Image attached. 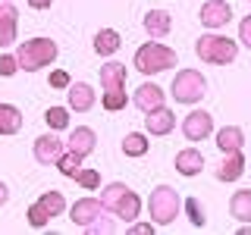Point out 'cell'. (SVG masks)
<instances>
[{"label": "cell", "mask_w": 251, "mask_h": 235, "mask_svg": "<svg viewBox=\"0 0 251 235\" xmlns=\"http://www.w3.org/2000/svg\"><path fill=\"white\" fill-rule=\"evenodd\" d=\"M66 107L75 110V113H88L94 107V88L88 82H69L66 88Z\"/></svg>", "instance_id": "9c48e42d"}, {"label": "cell", "mask_w": 251, "mask_h": 235, "mask_svg": "<svg viewBox=\"0 0 251 235\" xmlns=\"http://www.w3.org/2000/svg\"><path fill=\"white\" fill-rule=\"evenodd\" d=\"M16 60H19V69L38 72V69L50 66V63L57 60V41H50V38H31V41H22L19 50H16Z\"/></svg>", "instance_id": "6da1fadb"}, {"label": "cell", "mask_w": 251, "mask_h": 235, "mask_svg": "<svg viewBox=\"0 0 251 235\" xmlns=\"http://www.w3.org/2000/svg\"><path fill=\"white\" fill-rule=\"evenodd\" d=\"M201 25H207V28H223L226 22L232 19V10H229V3L226 0H207V3L201 6Z\"/></svg>", "instance_id": "30bf717a"}, {"label": "cell", "mask_w": 251, "mask_h": 235, "mask_svg": "<svg viewBox=\"0 0 251 235\" xmlns=\"http://www.w3.org/2000/svg\"><path fill=\"white\" fill-rule=\"evenodd\" d=\"M182 207H185V213H188V219H192V226H195V229H201V226L207 223V216H204V207L198 204V198H188V201H182Z\"/></svg>", "instance_id": "f1b7e54d"}, {"label": "cell", "mask_w": 251, "mask_h": 235, "mask_svg": "<svg viewBox=\"0 0 251 235\" xmlns=\"http://www.w3.org/2000/svg\"><path fill=\"white\" fill-rule=\"evenodd\" d=\"M148 147H151V141L141 135V132H129V135L123 138V154L126 157H145Z\"/></svg>", "instance_id": "d4e9b609"}, {"label": "cell", "mask_w": 251, "mask_h": 235, "mask_svg": "<svg viewBox=\"0 0 251 235\" xmlns=\"http://www.w3.org/2000/svg\"><path fill=\"white\" fill-rule=\"evenodd\" d=\"M210 132H214V116L204 113V110H192L182 119V135L188 141H204L210 138Z\"/></svg>", "instance_id": "52a82bcc"}, {"label": "cell", "mask_w": 251, "mask_h": 235, "mask_svg": "<svg viewBox=\"0 0 251 235\" xmlns=\"http://www.w3.org/2000/svg\"><path fill=\"white\" fill-rule=\"evenodd\" d=\"M242 144H245V132H242L239 125H223V129L217 132V147H220L223 154L242 151Z\"/></svg>", "instance_id": "ffe728a7"}, {"label": "cell", "mask_w": 251, "mask_h": 235, "mask_svg": "<svg viewBox=\"0 0 251 235\" xmlns=\"http://www.w3.org/2000/svg\"><path fill=\"white\" fill-rule=\"evenodd\" d=\"M63 210H66V201H63L60 191H44L41 198L28 207V226H35V229H44L47 223H50L53 216H60Z\"/></svg>", "instance_id": "8992f818"}, {"label": "cell", "mask_w": 251, "mask_h": 235, "mask_svg": "<svg viewBox=\"0 0 251 235\" xmlns=\"http://www.w3.org/2000/svg\"><path fill=\"white\" fill-rule=\"evenodd\" d=\"M170 94L176 97V104H198L204 94H207V82H204V75L198 69H182V72H176V78H173Z\"/></svg>", "instance_id": "5b68a950"}, {"label": "cell", "mask_w": 251, "mask_h": 235, "mask_svg": "<svg viewBox=\"0 0 251 235\" xmlns=\"http://www.w3.org/2000/svg\"><path fill=\"white\" fill-rule=\"evenodd\" d=\"M120 31H113V28H100L98 35H94V53L98 57H110V53H116L120 50Z\"/></svg>", "instance_id": "44dd1931"}, {"label": "cell", "mask_w": 251, "mask_h": 235, "mask_svg": "<svg viewBox=\"0 0 251 235\" xmlns=\"http://www.w3.org/2000/svg\"><path fill=\"white\" fill-rule=\"evenodd\" d=\"M100 104H104V110H110V113H116V110L126 107V91H104V97H100Z\"/></svg>", "instance_id": "f546056e"}, {"label": "cell", "mask_w": 251, "mask_h": 235, "mask_svg": "<svg viewBox=\"0 0 251 235\" xmlns=\"http://www.w3.org/2000/svg\"><path fill=\"white\" fill-rule=\"evenodd\" d=\"M6 201H10V188H6L3 182H0V207H3Z\"/></svg>", "instance_id": "8d00e7d4"}, {"label": "cell", "mask_w": 251, "mask_h": 235, "mask_svg": "<svg viewBox=\"0 0 251 235\" xmlns=\"http://www.w3.org/2000/svg\"><path fill=\"white\" fill-rule=\"evenodd\" d=\"M50 88H69V72L53 69V72H50Z\"/></svg>", "instance_id": "836d02e7"}, {"label": "cell", "mask_w": 251, "mask_h": 235, "mask_svg": "<svg viewBox=\"0 0 251 235\" xmlns=\"http://www.w3.org/2000/svg\"><path fill=\"white\" fill-rule=\"evenodd\" d=\"M25 3L31 6V10H47V6H50L53 0H25Z\"/></svg>", "instance_id": "d590c367"}, {"label": "cell", "mask_w": 251, "mask_h": 235, "mask_svg": "<svg viewBox=\"0 0 251 235\" xmlns=\"http://www.w3.org/2000/svg\"><path fill=\"white\" fill-rule=\"evenodd\" d=\"M204 169V154L195 151V147H185V151L176 154V172H182V176H198Z\"/></svg>", "instance_id": "d6986e66"}, {"label": "cell", "mask_w": 251, "mask_h": 235, "mask_svg": "<svg viewBox=\"0 0 251 235\" xmlns=\"http://www.w3.org/2000/svg\"><path fill=\"white\" fill-rule=\"evenodd\" d=\"M94 147H98V135H94V129H88V125H78V129H73V135H69V151L88 157Z\"/></svg>", "instance_id": "e0dca14e"}, {"label": "cell", "mask_w": 251, "mask_h": 235, "mask_svg": "<svg viewBox=\"0 0 251 235\" xmlns=\"http://www.w3.org/2000/svg\"><path fill=\"white\" fill-rule=\"evenodd\" d=\"M75 182L82 185V188H88V191H94V188L100 185V172H98V169H78Z\"/></svg>", "instance_id": "4dcf8cb0"}, {"label": "cell", "mask_w": 251, "mask_h": 235, "mask_svg": "<svg viewBox=\"0 0 251 235\" xmlns=\"http://www.w3.org/2000/svg\"><path fill=\"white\" fill-rule=\"evenodd\" d=\"M145 129L151 132V135H170V132L176 129V113L167 110V107H157L145 116Z\"/></svg>", "instance_id": "7c38bea8"}, {"label": "cell", "mask_w": 251, "mask_h": 235, "mask_svg": "<svg viewBox=\"0 0 251 235\" xmlns=\"http://www.w3.org/2000/svg\"><path fill=\"white\" fill-rule=\"evenodd\" d=\"M138 210H141V201H138V194L132 191H126L123 198H120V204L113 207V213L120 216V219H126V223H135V216H138Z\"/></svg>", "instance_id": "603a6c76"}, {"label": "cell", "mask_w": 251, "mask_h": 235, "mask_svg": "<svg viewBox=\"0 0 251 235\" xmlns=\"http://www.w3.org/2000/svg\"><path fill=\"white\" fill-rule=\"evenodd\" d=\"M148 210H151V223H154V226H170L173 219L179 216V210H182V198H179L176 188L157 185L154 191H151Z\"/></svg>", "instance_id": "3957f363"}, {"label": "cell", "mask_w": 251, "mask_h": 235, "mask_svg": "<svg viewBox=\"0 0 251 235\" xmlns=\"http://www.w3.org/2000/svg\"><path fill=\"white\" fill-rule=\"evenodd\" d=\"M170 28H173V16L167 10H151L145 16V31L151 38H167Z\"/></svg>", "instance_id": "ac0fdd59"}, {"label": "cell", "mask_w": 251, "mask_h": 235, "mask_svg": "<svg viewBox=\"0 0 251 235\" xmlns=\"http://www.w3.org/2000/svg\"><path fill=\"white\" fill-rule=\"evenodd\" d=\"M229 210L239 223H251V188H242V191L232 194L229 201Z\"/></svg>", "instance_id": "cb8c5ba5"}, {"label": "cell", "mask_w": 251, "mask_h": 235, "mask_svg": "<svg viewBox=\"0 0 251 235\" xmlns=\"http://www.w3.org/2000/svg\"><path fill=\"white\" fill-rule=\"evenodd\" d=\"M44 122L50 125L53 132H57V129H66V125H69V107H50L44 113Z\"/></svg>", "instance_id": "83f0119b"}, {"label": "cell", "mask_w": 251, "mask_h": 235, "mask_svg": "<svg viewBox=\"0 0 251 235\" xmlns=\"http://www.w3.org/2000/svg\"><path fill=\"white\" fill-rule=\"evenodd\" d=\"M135 107L141 110V113H151V110L163 107V88H160V85H154V82H145L135 91Z\"/></svg>", "instance_id": "5bb4252c"}, {"label": "cell", "mask_w": 251, "mask_h": 235, "mask_svg": "<svg viewBox=\"0 0 251 235\" xmlns=\"http://www.w3.org/2000/svg\"><path fill=\"white\" fill-rule=\"evenodd\" d=\"M170 66H176V50H170L167 44H157L148 41L135 50V69L141 75H157V72H167Z\"/></svg>", "instance_id": "7a4b0ae2"}, {"label": "cell", "mask_w": 251, "mask_h": 235, "mask_svg": "<svg viewBox=\"0 0 251 235\" xmlns=\"http://www.w3.org/2000/svg\"><path fill=\"white\" fill-rule=\"evenodd\" d=\"M22 129V113L13 104H0V135H16Z\"/></svg>", "instance_id": "7402d4cb"}, {"label": "cell", "mask_w": 251, "mask_h": 235, "mask_svg": "<svg viewBox=\"0 0 251 235\" xmlns=\"http://www.w3.org/2000/svg\"><path fill=\"white\" fill-rule=\"evenodd\" d=\"M16 25H19V13L13 3L0 0V47H10L16 41Z\"/></svg>", "instance_id": "4fadbf2b"}, {"label": "cell", "mask_w": 251, "mask_h": 235, "mask_svg": "<svg viewBox=\"0 0 251 235\" xmlns=\"http://www.w3.org/2000/svg\"><path fill=\"white\" fill-rule=\"evenodd\" d=\"M60 154H63V141L53 135V132H47V135L41 138H35V160L38 163H44V166H57V160H60Z\"/></svg>", "instance_id": "8fae6325"}, {"label": "cell", "mask_w": 251, "mask_h": 235, "mask_svg": "<svg viewBox=\"0 0 251 235\" xmlns=\"http://www.w3.org/2000/svg\"><path fill=\"white\" fill-rule=\"evenodd\" d=\"M239 41L251 50V16H245V19L239 22Z\"/></svg>", "instance_id": "d6a6232c"}, {"label": "cell", "mask_w": 251, "mask_h": 235, "mask_svg": "<svg viewBox=\"0 0 251 235\" xmlns=\"http://www.w3.org/2000/svg\"><path fill=\"white\" fill-rule=\"evenodd\" d=\"M248 3H251V0H248Z\"/></svg>", "instance_id": "f35d334b"}, {"label": "cell", "mask_w": 251, "mask_h": 235, "mask_svg": "<svg viewBox=\"0 0 251 235\" xmlns=\"http://www.w3.org/2000/svg\"><path fill=\"white\" fill-rule=\"evenodd\" d=\"M6 3H13V0H6Z\"/></svg>", "instance_id": "74e56055"}, {"label": "cell", "mask_w": 251, "mask_h": 235, "mask_svg": "<svg viewBox=\"0 0 251 235\" xmlns=\"http://www.w3.org/2000/svg\"><path fill=\"white\" fill-rule=\"evenodd\" d=\"M100 88H104V91L126 88V66H123V63L110 60L107 66H100Z\"/></svg>", "instance_id": "2e32d148"}, {"label": "cell", "mask_w": 251, "mask_h": 235, "mask_svg": "<svg viewBox=\"0 0 251 235\" xmlns=\"http://www.w3.org/2000/svg\"><path fill=\"white\" fill-rule=\"evenodd\" d=\"M88 232H91V235H98V232H113V223H110V219H104V216H98V219L88 226Z\"/></svg>", "instance_id": "e575fe53"}, {"label": "cell", "mask_w": 251, "mask_h": 235, "mask_svg": "<svg viewBox=\"0 0 251 235\" xmlns=\"http://www.w3.org/2000/svg\"><path fill=\"white\" fill-rule=\"evenodd\" d=\"M126 191H129V185H126V182H110V185H104V191H100V204H104V210H113Z\"/></svg>", "instance_id": "4316f807"}, {"label": "cell", "mask_w": 251, "mask_h": 235, "mask_svg": "<svg viewBox=\"0 0 251 235\" xmlns=\"http://www.w3.org/2000/svg\"><path fill=\"white\" fill-rule=\"evenodd\" d=\"M242 172H245V157H242V151H229L217 166V179L220 182H235Z\"/></svg>", "instance_id": "9a60e30c"}, {"label": "cell", "mask_w": 251, "mask_h": 235, "mask_svg": "<svg viewBox=\"0 0 251 235\" xmlns=\"http://www.w3.org/2000/svg\"><path fill=\"white\" fill-rule=\"evenodd\" d=\"M98 216H104V204L98 198H82L73 204V210H69V219H73L75 226H82V229H88Z\"/></svg>", "instance_id": "ba28073f"}, {"label": "cell", "mask_w": 251, "mask_h": 235, "mask_svg": "<svg viewBox=\"0 0 251 235\" xmlns=\"http://www.w3.org/2000/svg\"><path fill=\"white\" fill-rule=\"evenodd\" d=\"M195 53H198L201 63H214V66H226V63L235 60L239 47H235L232 38H223V35H201L195 41Z\"/></svg>", "instance_id": "277c9868"}, {"label": "cell", "mask_w": 251, "mask_h": 235, "mask_svg": "<svg viewBox=\"0 0 251 235\" xmlns=\"http://www.w3.org/2000/svg\"><path fill=\"white\" fill-rule=\"evenodd\" d=\"M57 169L63 172V176L75 179V176H78V169H82V154H75V151H63V154H60V160H57Z\"/></svg>", "instance_id": "484cf974"}, {"label": "cell", "mask_w": 251, "mask_h": 235, "mask_svg": "<svg viewBox=\"0 0 251 235\" xmlns=\"http://www.w3.org/2000/svg\"><path fill=\"white\" fill-rule=\"evenodd\" d=\"M16 72H19V60H16V53H13V57H10V53H3V57H0V75L10 78Z\"/></svg>", "instance_id": "1f68e13d"}]
</instances>
